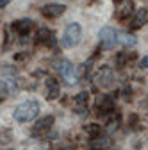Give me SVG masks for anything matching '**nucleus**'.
<instances>
[{
    "label": "nucleus",
    "mask_w": 148,
    "mask_h": 150,
    "mask_svg": "<svg viewBox=\"0 0 148 150\" xmlns=\"http://www.w3.org/2000/svg\"><path fill=\"white\" fill-rule=\"evenodd\" d=\"M39 115V104L36 102V100H27L23 104H20L16 109H14V120L16 122H30L34 120L36 116Z\"/></svg>",
    "instance_id": "nucleus-1"
},
{
    "label": "nucleus",
    "mask_w": 148,
    "mask_h": 150,
    "mask_svg": "<svg viewBox=\"0 0 148 150\" xmlns=\"http://www.w3.org/2000/svg\"><path fill=\"white\" fill-rule=\"evenodd\" d=\"M80 38H82V29L79 23H70L64 32H63V45L71 48V47H77L80 43Z\"/></svg>",
    "instance_id": "nucleus-2"
},
{
    "label": "nucleus",
    "mask_w": 148,
    "mask_h": 150,
    "mask_svg": "<svg viewBox=\"0 0 148 150\" xmlns=\"http://www.w3.org/2000/svg\"><path fill=\"white\" fill-rule=\"evenodd\" d=\"M55 68H57V71L61 73V77L66 81V84H75L79 81V75L75 71V66H73L70 61H59Z\"/></svg>",
    "instance_id": "nucleus-3"
},
{
    "label": "nucleus",
    "mask_w": 148,
    "mask_h": 150,
    "mask_svg": "<svg viewBox=\"0 0 148 150\" xmlns=\"http://www.w3.org/2000/svg\"><path fill=\"white\" fill-rule=\"evenodd\" d=\"M116 43H118V32L111 27H104L100 30V47L104 50H111L114 48Z\"/></svg>",
    "instance_id": "nucleus-4"
},
{
    "label": "nucleus",
    "mask_w": 148,
    "mask_h": 150,
    "mask_svg": "<svg viewBox=\"0 0 148 150\" xmlns=\"http://www.w3.org/2000/svg\"><path fill=\"white\" fill-rule=\"evenodd\" d=\"M134 13V0H116L114 14L118 20H127Z\"/></svg>",
    "instance_id": "nucleus-5"
},
{
    "label": "nucleus",
    "mask_w": 148,
    "mask_h": 150,
    "mask_svg": "<svg viewBox=\"0 0 148 150\" xmlns=\"http://www.w3.org/2000/svg\"><path fill=\"white\" fill-rule=\"evenodd\" d=\"M97 84L100 88H111L114 84V75H113V70H111L109 66H104L98 75H97Z\"/></svg>",
    "instance_id": "nucleus-6"
},
{
    "label": "nucleus",
    "mask_w": 148,
    "mask_h": 150,
    "mask_svg": "<svg viewBox=\"0 0 148 150\" xmlns=\"http://www.w3.org/2000/svg\"><path fill=\"white\" fill-rule=\"evenodd\" d=\"M52 123H54V116H45V118H41L38 123L34 125V129H32V136H34V138H38V136L45 134L47 130L52 127Z\"/></svg>",
    "instance_id": "nucleus-7"
},
{
    "label": "nucleus",
    "mask_w": 148,
    "mask_h": 150,
    "mask_svg": "<svg viewBox=\"0 0 148 150\" xmlns=\"http://www.w3.org/2000/svg\"><path fill=\"white\" fill-rule=\"evenodd\" d=\"M64 9L66 7L63 4H48V6H45L41 9V14L45 18H57V16H61L64 13Z\"/></svg>",
    "instance_id": "nucleus-8"
},
{
    "label": "nucleus",
    "mask_w": 148,
    "mask_h": 150,
    "mask_svg": "<svg viewBox=\"0 0 148 150\" xmlns=\"http://www.w3.org/2000/svg\"><path fill=\"white\" fill-rule=\"evenodd\" d=\"M13 29L18 32V34H22V36H25L30 29H32V20H29V18H23V20H18V22H14L13 23Z\"/></svg>",
    "instance_id": "nucleus-9"
},
{
    "label": "nucleus",
    "mask_w": 148,
    "mask_h": 150,
    "mask_svg": "<svg viewBox=\"0 0 148 150\" xmlns=\"http://www.w3.org/2000/svg\"><path fill=\"white\" fill-rule=\"evenodd\" d=\"M111 145V138L107 136H93V139H91V146H93L95 150H104Z\"/></svg>",
    "instance_id": "nucleus-10"
},
{
    "label": "nucleus",
    "mask_w": 148,
    "mask_h": 150,
    "mask_svg": "<svg viewBox=\"0 0 148 150\" xmlns=\"http://www.w3.org/2000/svg\"><path fill=\"white\" fill-rule=\"evenodd\" d=\"M47 86H48L47 98L48 100H55V98L59 97V86H57V82H54V79H47Z\"/></svg>",
    "instance_id": "nucleus-11"
},
{
    "label": "nucleus",
    "mask_w": 148,
    "mask_h": 150,
    "mask_svg": "<svg viewBox=\"0 0 148 150\" xmlns=\"http://www.w3.org/2000/svg\"><path fill=\"white\" fill-rule=\"evenodd\" d=\"M38 40H39L41 43H45V45H54V43H55V38H54V34H52L48 29H41V30L38 32Z\"/></svg>",
    "instance_id": "nucleus-12"
},
{
    "label": "nucleus",
    "mask_w": 148,
    "mask_h": 150,
    "mask_svg": "<svg viewBox=\"0 0 148 150\" xmlns=\"http://www.w3.org/2000/svg\"><path fill=\"white\" fill-rule=\"evenodd\" d=\"M144 22H146V9H139L137 13H136V16H134V20H132V29H139V27H143L144 25Z\"/></svg>",
    "instance_id": "nucleus-13"
},
{
    "label": "nucleus",
    "mask_w": 148,
    "mask_h": 150,
    "mask_svg": "<svg viewBox=\"0 0 148 150\" xmlns=\"http://www.w3.org/2000/svg\"><path fill=\"white\" fill-rule=\"evenodd\" d=\"M87 100H89V93H87V91H82V93H79V95L73 97V102H75V105H79V107L86 105Z\"/></svg>",
    "instance_id": "nucleus-14"
},
{
    "label": "nucleus",
    "mask_w": 148,
    "mask_h": 150,
    "mask_svg": "<svg viewBox=\"0 0 148 150\" xmlns=\"http://www.w3.org/2000/svg\"><path fill=\"white\" fill-rule=\"evenodd\" d=\"M84 130L93 138V136H98L100 134V123H86L84 125Z\"/></svg>",
    "instance_id": "nucleus-15"
},
{
    "label": "nucleus",
    "mask_w": 148,
    "mask_h": 150,
    "mask_svg": "<svg viewBox=\"0 0 148 150\" xmlns=\"http://www.w3.org/2000/svg\"><path fill=\"white\" fill-rule=\"evenodd\" d=\"M118 36H120V41H121L123 45H127V47H134V45H136V38H134V36L127 34V32H121V34H118Z\"/></svg>",
    "instance_id": "nucleus-16"
},
{
    "label": "nucleus",
    "mask_w": 148,
    "mask_h": 150,
    "mask_svg": "<svg viewBox=\"0 0 148 150\" xmlns=\"http://www.w3.org/2000/svg\"><path fill=\"white\" fill-rule=\"evenodd\" d=\"M7 95H9V88H7V84H6L4 81H0V102L6 100Z\"/></svg>",
    "instance_id": "nucleus-17"
},
{
    "label": "nucleus",
    "mask_w": 148,
    "mask_h": 150,
    "mask_svg": "<svg viewBox=\"0 0 148 150\" xmlns=\"http://www.w3.org/2000/svg\"><path fill=\"white\" fill-rule=\"evenodd\" d=\"M118 127H120V122H118V120H116V122H111V125L107 127V130H109V132H113V130H116Z\"/></svg>",
    "instance_id": "nucleus-18"
},
{
    "label": "nucleus",
    "mask_w": 148,
    "mask_h": 150,
    "mask_svg": "<svg viewBox=\"0 0 148 150\" xmlns=\"http://www.w3.org/2000/svg\"><path fill=\"white\" fill-rule=\"evenodd\" d=\"M139 66L141 68H148V55H144V57L139 61Z\"/></svg>",
    "instance_id": "nucleus-19"
},
{
    "label": "nucleus",
    "mask_w": 148,
    "mask_h": 150,
    "mask_svg": "<svg viewBox=\"0 0 148 150\" xmlns=\"http://www.w3.org/2000/svg\"><path fill=\"white\" fill-rule=\"evenodd\" d=\"M123 98H125V100L130 98V88H125V89H123Z\"/></svg>",
    "instance_id": "nucleus-20"
},
{
    "label": "nucleus",
    "mask_w": 148,
    "mask_h": 150,
    "mask_svg": "<svg viewBox=\"0 0 148 150\" xmlns=\"http://www.w3.org/2000/svg\"><path fill=\"white\" fill-rule=\"evenodd\" d=\"M9 2H11V0H0V9H2V7H6Z\"/></svg>",
    "instance_id": "nucleus-21"
}]
</instances>
